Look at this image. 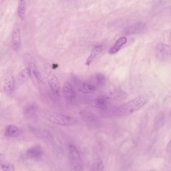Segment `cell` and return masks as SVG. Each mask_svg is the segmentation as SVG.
<instances>
[{
  "label": "cell",
  "instance_id": "1",
  "mask_svg": "<svg viewBox=\"0 0 171 171\" xmlns=\"http://www.w3.org/2000/svg\"><path fill=\"white\" fill-rule=\"evenodd\" d=\"M150 100V97L148 94H141L131 101L115 109L112 114L115 117L130 115L140 109Z\"/></svg>",
  "mask_w": 171,
  "mask_h": 171
},
{
  "label": "cell",
  "instance_id": "2",
  "mask_svg": "<svg viewBox=\"0 0 171 171\" xmlns=\"http://www.w3.org/2000/svg\"><path fill=\"white\" fill-rule=\"evenodd\" d=\"M43 116L47 120L55 124L60 126H72L77 124L78 123L75 118L67 115L43 111L42 113Z\"/></svg>",
  "mask_w": 171,
  "mask_h": 171
},
{
  "label": "cell",
  "instance_id": "3",
  "mask_svg": "<svg viewBox=\"0 0 171 171\" xmlns=\"http://www.w3.org/2000/svg\"><path fill=\"white\" fill-rule=\"evenodd\" d=\"M45 73L47 81L53 94L56 98H60L61 89L59 82L56 75L52 71L49 65L45 66Z\"/></svg>",
  "mask_w": 171,
  "mask_h": 171
},
{
  "label": "cell",
  "instance_id": "4",
  "mask_svg": "<svg viewBox=\"0 0 171 171\" xmlns=\"http://www.w3.org/2000/svg\"><path fill=\"white\" fill-rule=\"evenodd\" d=\"M69 160L74 170L80 171L81 170L82 162L79 151L73 145H70L69 146Z\"/></svg>",
  "mask_w": 171,
  "mask_h": 171
},
{
  "label": "cell",
  "instance_id": "5",
  "mask_svg": "<svg viewBox=\"0 0 171 171\" xmlns=\"http://www.w3.org/2000/svg\"><path fill=\"white\" fill-rule=\"evenodd\" d=\"M12 45L14 51H19L21 46V38L20 28L19 23L17 22L14 25L13 30Z\"/></svg>",
  "mask_w": 171,
  "mask_h": 171
},
{
  "label": "cell",
  "instance_id": "6",
  "mask_svg": "<svg viewBox=\"0 0 171 171\" xmlns=\"http://www.w3.org/2000/svg\"><path fill=\"white\" fill-rule=\"evenodd\" d=\"M15 88V81L12 73L8 71L5 76L3 89L7 95H11Z\"/></svg>",
  "mask_w": 171,
  "mask_h": 171
},
{
  "label": "cell",
  "instance_id": "7",
  "mask_svg": "<svg viewBox=\"0 0 171 171\" xmlns=\"http://www.w3.org/2000/svg\"><path fill=\"white\" fill-rule=\"evenodd\" d=\"M64 96L70 103H74L76 99V93L74 87L70 83L65 82L63 87Z\"/></svg>",
  "mask_w": 171,
  "mask_h": 171
},
{
  "label": "cell",
  "instance_id": "8",
  "mask_svg": "<svg viewBox=\"0 0 171 171\" xmlns=\"http://www.w3.org/2000/svg\"><path fill=\"white\" fill-rule=\"evenodd\" d=\"M156 55L160 61L168 60L170 56V47L164 44H159L156 47Z\"/></svg>",
  "mask_w": 171,
  "mask_h": 171
},
{
  "label": "cell",
  "instance_id": "9",
  "mask_svg": "<svg viewBox=\"0 0 171 171\" xmlns=\"http://www.w3.org/2000/svg\"><path fill=\"white\" fill-rule=\"evenodd\" d=\"M108 100L119 101L124 100L128 97V94L124 91L121 90H115L109 92L104 95Z\"/></svg>",
  "mask_w": 171,
  "mask_h": 171
},
{
  "label": "cell",
  "instance_id": "10",
  "mask_svg": "<svg viewBox=\"0 0 171 171\" xmlns=\"http://www.w3.org/2000/svg\"><path fill=\"white\" fill-rule=\"evenodd\" d=\"M29 129L34 135L39 138L47 139L50 141L52 140V137L51 134L47 130H45L42 128L34 126V125H31L29 127Z\"/></svg>",
  "mask_w": 171,
  "mask_h": 171
},
{
  "label": "cell",
  "instance_id": "11",
  "mask_svg": "<svg viewBox=\"0 0 171 171\" xmlns=\"http://www.w3.org/2000/svg\"><path fill=\"white\" fill-rule=\"evenodd\" d=\"M145 28L144 23L138 22L125 29L124 33L127 35H134L143 32Z\"/></svg>",
  "mask_w": 171,
  "mask_h": 171
},
{
  "label": "cell",
  "instance_id": "12",
  "mask_svg": "<svg viewBox=\"0 0 171 171\" xmlns=\"http://www.w3.org/2000/svg\"><path fill=\"white\" fill-rule=\"evenodd\" d=\"M43 155V151L42 147L37 145L31 147L27 151V156L31 159H39Z\"/></svg>",
  "mask_w": 171,
  "mask_h": 171
},
{
  "label": "cell",
  "instance_id": "13",
  "mask_svg": "<svg viewBox=\"0 0 171 171\" xmlns=\"http://www.w3.org/2000/svg\"><path fill=\"white\" fill-rule=\"evenodd\" d=\"M28 68L30 71L31 77H33L37 83L41 84L43 83V79L40 72L36 65L34 63H29Z\"/></svg>",
  "mask_w": 171,
  "mask_h": 171
},
{
  "label": "cell",
  "instance_id": "14",
  "mask_svg": "<svg viewBox=\"0 0 171 171\" xmlns=\"http://www.w3.org/2000/svg\"><path fill=\"white\" fill-rule=\"evenodd\" d=\"M108 100L104 96H100L94 101V106L100 110H105L108 109L109 105Z\"/></svg>",
  "mask_w": 171,
  "mask_h": 171
},
{
  "label": "cell",
  "instance_id": "15",
  "mask_svg": "<svg viewBox=\"0 0 171 171\" xmlns=\"http://www.w3.org/2000/svg\"><path fill=\"white\" fill-rule=\"evenodd\" d=\"M77 88L80 92L83 94H90L94 92L96 90V87L93 85L84 83H79L77 84Z\"/></svg>",
  "mask_w": 171,
  "mask_h": 171
},
{
  "label": "cell",
  "instance_id": "16",
  "mask_svg": "<svg viewBox=\"0 0 171 171\" xmlns=\"http://www.w3.org/2000/svg\"><path fill=\"white\" fill-rule=\"evenodd\" d=\"M127 42V38L125 37L120 38L115 43V45L109 50V53L111 55H114L119 52L121 47Z\"/></svg>",
  "mask_w": 171,
  "mask_h": 171
},
{
  "label": "cell",
  "instance_id": "17",
  "mask_svg": "<svg viewBox=\"0 0 171 171\" xmlns=\"http://www.w3.org/2000/svg\"><path fill=\"white\" fill-rule=\"evenodd\" d=\"M23 113L26 117L29 118H36L39 114L38 108L34 105H29L24 109Z\"/></svg>",
  "mask_w": 171,
  "mask_h": 171
},
{
  "label": "cell",
  "instance_id": "18",
  "mask_svg": "<svg viewBox=\"0 0 171 171\" xmlns=\"http://www.w3.org/2000/svg\"><path fill=\"white\" fill-rule=\"evenodd\" d=\"M21 131L14 125H9L6 128L5 136L7 138H15L20 135Z\"/></svg>",
  "mask_w": 171,
  "mask_h": 171
},
{
  "label": "cell",
  "instance_id": "19",
  "mask_svg": "<svg viewBox=\"0 0 171 171\" xmlns=\"http://www.w3.org/2000/svg\"><path fill=\"white\" fill-rule=\"evenodd\" d=\"M103 50V48L102 46H96V47H94L89 56L88 57V59H86L85 65L88 66H89L96 58V57Z\"/></svg>",
  "mask_w": 171,
  "mask_h": 171
},
{
  "label": "cell",
  "instance_id": "20",
  "mask_svg": "<svg viewBox=\"0 0 171 171\" xmlns=\"http://www.w3.org/2000/svg\"><path fill=\"white\" fill-rule=\"evenodd\" d=\"M31 77L30 71L28 67L22 70L18 75L17 80L19 83H24Z\"/></svg>",
  "mask_w": 171,
  "mask_h": 171
},
{
  "label": "cell",
  "instance_id": "21",
  "mask_svg": "<svg viewBox=\"0 0 171 171\" xmlns=\"http://www.w3.org/2000/svg\"><path fill=\"white\" fill-rule=\"evenodd\" d=\"M79 114L81 118L85 122L91 123L96 120V117L94 115L88 110H81L80 111Z\"/></svg>",
  "mask_w": 171,
  "mask_h": 171
},
{
  "label": "cell",
  "instance_id": "22",
  "mask_svg": "<svg viewBox=\"0 0 171 171\" xmlns=\"http://www.w3.org/2000/svg\"><path fill=\"white\" fill-rule=\"evenodd\" d=\"M25 3L26 0H19L18 7V16L21 19L24 20L25 15Z\"/></svg>",
  "mask_w": 171,
  "mask_h": 171
},
{
  "label": "cell",
  "instance_id": "23",
  "mask_svg": "<svg viewBox=\"0 0 171 171\" xmlns=\"http://www.w3.org/2000/svg\"><path fill=\"white\" fill-rule=\"evenodd\" d=\"M96 84L98 86H103L106 82V78L103 74H96L94 77Z\"/></svg>",
  "mask_w": 171,
  "mask_h": 171
},
{
  "label": "cell",
  "instance_id": "24",
  "mask_svg": "<svg viewBox=\"0 0 171 171\" xmlns=\"http://www.w3.org/2000/svg\"><path fill=\"white\" fill-rule=\"evenodd\" d=\"M1 167L3 171H15V166L11 163H3Z\"/></svg>",
  "mask_w": 171,
  "mask_h": 171
},
{
  "label": "cell",
  "instance_id": "25",
  "mask_svg": "<svg viewBox=\"0 0 171 171\" xmlns=\"http://www.w3.org/2000/svg\"><path fill=\"white\" fill-rule=\"evenodd\" d=\"M165 119V117L164 113L163 112L160 113L156 118L155 124H156V126H158V127L162 126L163 125V123L164 122Z\"/></svg>",
  "mask_w": 171,
  "mask_h": 171
},
{
  "label": "cell",
  "instance_id": "26",
  "mask_svg": "<svg viewBox=\"0 0 171 171\" xmlns=\"http://www.w3.org/2000/svg\"><path fill=\"white\" fill-rule=\"evenodd\" d=\"M104 166L101 160L97 161L93 167V171H103Z\"/></svg>",
  "mask_w": 171,
  "mask_h": 171
},
{
  "label": "cell",
  "instance_id": "27",
  "mask_svg": "<svg viewBox=\"0 0 171 171\" xmlns=\"http://www.w3.org/2000/svg\"><path fill=\"white\" fill-rule=\"evenodd\" d=\"M5 160L4 155L3 154H0V166L3 164V162Z\"/></svg>",
  "mask_w": 171,
  "mask_h": 171
},
{
  "label": "cell",
  "instance_id": "28",
  "mask_svg": "<svg viewBox=\"0 0 171 171\" xmlns=\"http://www.w3.org/2000/svg\"><path fill=\"white\" fill-rule=\"evenodd\" d=\"M148 171H157L156 170H155L154 169H151V170H149Z\"/></svg>",
  "mask_w": 171,
  "mask_h": 171
}]
</instances>
